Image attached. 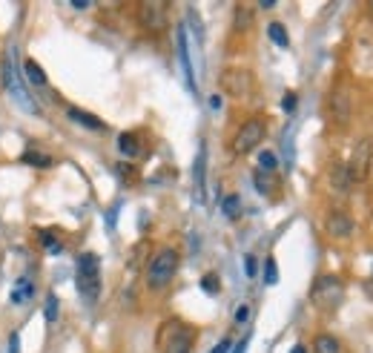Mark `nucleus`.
Wrapping results in <instances>:
<instances>
[{
	"instance_id": "1",
	"label": "nucleus",
	"mask_w": 373,
	"mask_h": 353,
	"mask_svg": "<svg viewBox=\"0 0 373 353\" xmlns=\"http://www.w3.org/2000/svg\"><path fill=\"white\" fill-rule=\"evenodd\" d=\"M178 250H173V247H164V250H158L152 258H149V264H147V287L149 290H164L173 279H176V273H178Z\"/></svg>"
},
{
	"instance_id": "2",
	"label": "nucleus",
	"mask_w": 373,
	"mask_h": 353,
	"mask_svg": "<svg viewBox=\"0 0 373 353\" xmlns=\"http://www.w3.org/2000/svg\"><path fill=\"white\" fill-rule=\"evenodd\" d=\"M195 345V328L178 319L164 322L158 330V347L161 353H192Z\"/></svg>"
},
{
	"instance_id": "3",
	"label": "nucleus",
	"mask_w": 373,
	"mask_h": 353,
	"mask_svg": "<svg viewBox=\"0 0 373 353\" xmlns=\"http://www.w3.org/2000/svg\"><path fill=\"white\" fill-rule=\"evenodd\" d=\"M4 78H6V90H9V95L20 104V109L23 112H29V115H37L40 109H37V104L32 101V92H29V86L23 83V78H20V69H18V58H15V47L6 52V58H4Z\"/></svg>"
},
{
	"instance_id": "4",
	"label": "nucleus",
	"mask_w": 373,
	"mask_h": 353,
	"mask_svg": "<svg viewBox=\"0 0 373 353\" xmlns=\"http://www.w3.org/2000/svg\"><path fill=\"white\" fill-rule=\"evenodd\" d=\"M78 293L90 304L98 301L101 293V258L95 253H80L78 256Z\"/></svg>"
},
{
	"instance_id": "5",
	"label": "nucleus",
	"mask_w": 373,
	"mask_h": 353,
	"mask_svg": "<svg viewBox=\"0 0 373 353\" xmlns=\"http://www.w3.org/2000/svg\"><path fill=\"white\" fill-rule=\"evenodd\" d=\"M310 301L319 311H336L345 301V282L339 276H319L310 285Z\"/></svg>"
},
{
	"instance_id": "6",
	"label": "nucleus",
	"mask_w": 373,
	"mask_h": 353,
	"mask_svg": "<svg viewBox=\"0 0 373 353\" xmlns=\"http://www.w3.org/2000/svg\"><path fill=\"white\" fill-rule=\"evenodd\" d=\"M267 136V124L264 118H250V121H244L236 132V138H233V152L236 155H247V152H253Z\"/></svg>"
},
{
	"instance_id": "7",
	"label": "nucleus",
	"mask_w": 373,
	"mask_h": 353,
	"mask_svg": "<svg viewBox=\"0 0 373 353\" xmlns=\"http://www.w3.org/2000/svg\"><path fill=\"white\" fill-rule=\"evenodd\" d=\"M221 90L230 95V98H247L253 90V72L250 69H241V66H230L221 72L219 78Z\"/></svg>"
},
{
	"instance_id": "8",
	"label": "nucleus",
	"mask_w": 373,
	"mask_h": 353,
	"mask_svg": "<svg viewBox=\"0 0 373 353\" xmlns=\"http://www.w3.org/2000/svg\"><path fill=\"white\" fill-rule=\"evenodd\" d=\"M138 20H141V26H144L149 35L164 32V29H167V23H170L167 4H161V0H147V4L138 6Z\"/></svg>"
},
{
	"instance_id": "9",
	"label": "nucleus",
	"mask_w": 373,
	"mask_h": 353,
	"mask_svg": "<svg viewBox=\"0 0 373 353\" xmlns=\"http://www.w3.org/2000/svg\"><path fill=\"white\" fill-rule=\"evenodd\" d=\"M324 230L334 236V239H350L353 236V230H356V222L348 215V213H342V210H334L327 215V222H324Z\"/></svg>"
},
{
	"instance_id": "10",
	"label": "nucleus",
	"mask_w": 373,
	"mask_h": 353,
	"mask_svg": "<svg viewBox=\"0 0 373 353\" xmlns=\"http://www.w3.org/2000/svg\"><path fill=\"white\" fill-rule=\"evenodd\" d=\"M370 141H362L359 147H356V152H353V161L348 164V169H350V181L356 184V181H362L365 175H367V167H370Z\"/></svg>"
},
{
	"instance_id": "11",
	"label": "nucleus",
	"mask_w": 373,
	"mask_h": 353,
	"mask_svg": "<svg viewBox=\"0 0 373 353\" xmlns=\"http://www.w3.org/2000/svg\"><path fill=\"white\" fill-rule=\"evenodd\" d=\"M23 75H26V80L32 83V90H44V86L49 83L47 72L40 69V64H37L35 58H26V61H23Z\"/></svg>"
},
{
	"instance_id": "12",
	"label": "nucleus",
	"mask_w": 373,
	"mask_h": 353,
	"mask_svg": "<svg viewBox=\"0 0 373 353\" xmlns=\"http://www.w3.org/2000/svg\"><path fill=\"white\" fill-rule=\"evenodd\" d=\"M330 184H334V190L336 193H345V190H350V169H348V164H334V169H330Z\"/></svg>"
},
{
	"instance_id": "13",
	"label": "nucleus",
	"mask_w": 373,
	"mask_h": 353,
	"mask_svg": "<svg viewBox=\"0 0 373 353\" xmlns=\"http://www.w3.org/2000/svg\"><path fill=\"white\" fill-rule=\"evenodd\" d=\"M178 55H181V66H184L190 90H195V78H192V64H190V52H187V32H184V26L178 29Z\"/></svg>"
},
{
	"instance_id": "14",
	"label": "nucleus",
	"mask_w": 373,
	"mask_h": 353,
	"mask_svg": "<svg viewBox=\"0 0 373 353\" xmlns=\"http://www.w3.org/2000/svg\"><path fill=\"white\" fill-rule=\"evenodd\" d=\"M118 150H121V155H127V158H138L141 155V144L135 138V132H121V136H118Z\"/></svg>"
},
{
	"instance_id": "15",
	"label": "nucleus",
	"mask_w": 373,
	"mask_h": 353,
	"mask_svg": "<svg viewBox=\"0 0 373 353\" xmlns=\"http://www.w3.org/2000/svg\"><path fill=\"white\" fill-rule=\"evenodd\" d=\"M32 296H35V285H32L29 279H18V285H15L12 293H9V301H12V304H26Z\"/></svg>"
},
{
	"instance_id": "16",
	"label": "nucleus",
	"mask_w": 373,
	"mask_h": 353,
	"mask_svg": "<svg viewBox=\"0 0 373 353\" xmlns=\"http://www.w3.org/2000/svg\"><path fill=\"white\" fill-rule=\"evenodd\" d=\"M66 115L75 121V124H80V126H87V129H106V124L101 121V118H95V115H90V112H80V109H66Z\"/></svg>"
},
{
	"instance_id": "17",
	"label": "nucleus",
	"mask_w": 373,
	"mask_h": 353,
	"mask_svg": "<svg viewBox=\"0 0 373 353\" xmlns=\"http://www.w3.org/2000/svg\"><path fill=\"white\" fill-rule=\"evenodd\" d=\"M204 164H207V150L201 147L198 158H195V167H192V175H195V198L204 204Z\"/></svg>"
},
{
	"instance_id": "18",
	"label": "nucleus",
	"mask_w": 373,
	"mask_h": 353,
	"mask_svg": "<svg viewBox=\"0 0 373 353\" xmlns=\"http://www.w3.org/2000/svg\"><path fill=\"white\" fill-rule=\"evenodd\" d=\"M313 353H342V345L336 336L330 333H319L316 342H313Z\"/></svg>"
},
{
	"instance_id": "19",
	"label": "nucleus",
	"mask_w": 373,
	"mask_h": 353,
	"mask_svg": "<svg viewBox=\"0 0 373 353\" xmlns=\"http://www.w3.org/2000/svg\"><path fill=\"white\" fill-rule=\"evenodd\" d=\"M267 35H270V40L276 43L279 49H287V47H290V35H287V29H284L279 20H273V23L267 26Z\"/></svg>"
},
{
	"instance_id": "20",
	"label": "nucleus",
	"mask_w": 373,
	"mask_h": 353,
	"mask_svg": "<svg viewBox=\"0 0 373 353\" xmlns=\"http://www.w3.org/2000/svg\"><path fill=\"white\" fill-rule=\"evenodd\" d=\"M221 210H224L227 218H233V222H236V218L241 215V198H238V196H227V198L221 201Z\"/></svg>"
},
{
	"instance_id": "21",
	"label": "nucleus",
	"mask_w": 373,
	"mask_h": 353,
	"mask_svg": "<svg viewBox=\"0 0 373 353\" xmlns=\"http://www.w3.org/2000/svg\"><path fill=\"white\" fill-rule=\"evenodd\" d=\"M276 167H279V158H276L273 150L259 152V169H262V172H276Z\"/></svg>"
},
{
	"instance_id": "22",
	"label": "nucleus",
	"mask_w": 373,
	"mask_h": 353,
	"mask_svg": "<svg viewBox=\"0 0 373 353\" xmlns=\"http://www.w3.org/2000/svg\"><path fill=\"white\" fill-rule=\"evenodd\" d=\"M23 161L32 164V167H52V158H49L47 152H35V150L23 152Z\"/></svg>"
},
{
	"instance_id": "23",
	"label": "nucleus",
	"mask_w": 373,
	"mask_h": 353,
	"mask_svg": "<svg viewBox=\"0 0 373 353\" xmlns=\"http://www.w3.org/2000/svg\"><path fill=\"white\" fill-rule=\"evenodd\" d=\"M201 290H204V293H210V296H216V293L221 290V279H219L216 273H207V276L201 279Z\"/></svg>"
},
{
	"instance_id": "24",
	"label": "nucleus",
	"mask_w": 373,
	"mask_h": 353,
	"mask_svg": "<svg viewBox=\"0 0 373 353\" xmlns=\"http://www.w3.org/2000/svg\"><path fill=\"white\" fill-rule=\"evenodd\" d=\"M253 23V12L247 6H236V29H247Z\"/></svg>"
},
{
	"instance_id": "25",
	"label": "nucleus",
	"mask_w": 373,
	"mask_h": 353,
	"mask_svg": "<svg viewBox=\"0 0 373 353\" xmlns=\"http://www.w3.org/2000/svg\"><path fill=\"white\" fill-rule=\"evenodd\" d=\"M40 241H44V247H47V253H49V256H58V253L63 250V244H61L52 233H40Z\"/></svg>"
},
{
	"instance_id": "26",
	"label": "nucleus",
	"mask_w": 373,
	"mask_h": 353,
	"mask_svg": "<svg viewBox=\"0 0 373 353\" xmlns=\"http://www.w3.org/2000/svg\"><path fill=\"white\" fill-rule=\"evenodd\" d=\"M58 311H61L58 296H47V304H44V316H47V322H55V319H58Z\"/></svg>"
},
{
	"instance_id": "27",
	"label": "nucleus",
	"mask_w": 373,
	"mask_h": 353,
	"mask_svg": "<svg viewBox=\"0 0 373 353\" xmlns=\"http://www.w3.org/2000/svg\"><path fill=\"white\" fill-rule=\"evenodd\" d=\"M264 282L267 285H276L279 282V264H276V258H267L264 261Z\"/></svg>"
},
{
	"instance_id": "28",
	"label": "nucleus",
	"mask_w": 373,
	"mask_h": 353,
	"mask_svg": "<svg viewBox=\"0 0 373 353\" xmlns=\"http://www.w3.org/2000/svg\"><path fill=\"white\" fill-rule=\"evenodd\" d=\"M256 273H259V261H256V256L247 253L244 256V276L247 279H256Z\"/></svg>"
},
{
	"instance_id": "29",
	"label": "nucleus",
	"mask_w": 373,
	"mask_h": 353,
	"mask_svg": "<svg viewBox=\"0 0 373 353\" xmlns=\"http://www.w3.org/2000/svg\"><path fill=\"white\" fill-rule=\"evenodd\" d=\"M270 175L267 172H262V169H256V175H253V181H256V190L259 193H264V196H270Z\"/></svg>"
},
{
	"instance_id": "30",
	"label": "nucleus",
	"mask_w": 373,
	"mask_h": 353,
	"mask_svg": "<svg viewBox=\"0 0 373 353\" xmlns=\"http://www.w3.org/2000/svg\"><path fill=\"white\" fill-rule=\"evenodd\" d=\"M296 104H299V98H296V92H287L284 98H281V109L290 115V112H296Z\"/></svg>"
},
{
	"instance_id": "31",
	"label": "nucleus",
	"mask_w": 373,
	"mask_h": 353,
	"mask_svg": "<svg viewBox=\"0 0 373 353\" xmlns=\"http://www.w3.org/2000/svg\"><path fill=\"white\" fill-rule=\"evenodd\" d=\"M230 350H233V339H221L210 353H230Z\"/></svg>"
},
{
	"instance_id": "32",
	"label": "nucleus",
	"mask_w": 373,
	"mask_h": 353,
	"mask_svg": "<svg viewBox=\"0 0 373 353\" xmlns=\"http://www.w3.org/2000/svg\"><path fill=\"white\" fill-rule=\"evenodd\" d=\"M247 319H250V307L241 304L238 311H236V322H247Z\"/></svg>"
},
{
	"instance_id": "33",
	"label": "nucleus",
	"mask_w": 373,
	"mask_h": 353,
	"mask_svg": "<svg viewBox=\"0 0 373 353\" xmlns=\"http://www.w3.org/2000/svg\"><path fill=\"white\" fill-rule=\"evenodd\" d=\"M9 353H20V333L9 336Z\"/></svg>"
},
{
	"instance_id": "34",
	"label": "nucleus",
	"mask_w": 373,
	"mask_h": 353,
	"mask_svg": "<svg viewBox=\"0 0 373 353\" xmlns=\"http://www.w3.org/2000/svg\"><path fill=\"white\" fill-rule=\"evenodd\" d=\"M115 169H118L121 175H130V179H133V175H135V169H133V167H127V164H118Z\"/></svg>"
},
{
	"instance_id": "35",
	"label": "nucleus",
	"mask_w": 373,
	"mask_h": 353,
	"mask_svg": "<svg viewBox=\"0 0 373 353\" xmlns=\"http://www.w3.org/2000/svg\"><path fill=\"white\" fill-rule=\"evenodd\" d=\"M247 345H250V339H241V342L233 347V353H247Z\"/></svg>"
},
{
	"instance_id": "36",
	"label": "nucleus",
	"mask_w": 373,
	"mask_h": 353,
	"mask_svg": "<svg viewBox=\"0 0 373 353\" xmlns=\"http://www.w3.org/2000/svg\"><path fill=\"white\" fill-rule=\"evenodd\" d=\"M210 107H213V109H219V107H221V98H219V95H213V98H210Z\"/></svg>"
},
{
	"instance_id": "37",
	"label": "nucleus",
	"mask_w": 373,
	"mask_h": 353,
	"mask_svg": "<svg viewBox=\"0 0 373 353\" xmlns=\"http://www.w3.org/2000/svg\"><path fill=\"white\" fill-rule=\"evenodd\" d=\"M290 353H307V347H305V345H296V347L290 350Z\"/></svg>"
}]
</instances>
